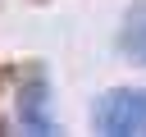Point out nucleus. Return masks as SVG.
<instances>
[{
  "label": "nucleus",
  "mask_w": 146,
  "mask_h": 137,
  "mask_svg": "<svg viewBox=\"0 0 146 137\" xmlns=\"http://www.w3.org/2000/svg\"><path fill=\"white\" fill-rule=\"evenodd\" d=\"M18 123L27 128V132H55L59 123H55V114H50V82H46V73H27L23 78V87H18Z\"/></svg>",
  "instance_id": "f03ea898"
},
{
  "label": "nucleus",
  "mask_w": 146,
  "mask_h": 137,
  "mask_svg": "<svg viewBox=\"0 0 146 137\" xmlns=\"http://www.w3.org/2000/svg\"><path fill=\"white\" fill-rule=\"evenodd\" d=\"M96 132L105 137H146V91L141 87H114L91 110Z\"/></svg>",
  "instance_id": "f257e3e1"
},
{
  "label": "nucleus",
  "mask_w": 146,
  "mask_h": 137,
  "mask_svg": "<svg viewBox=\"0 0 146 137\" xmlns=\"http://www.w3.org/2000/svg\"><path fill=\"white\" fill-rule=\"evenodd\" d=\"M123 50H132L137 59H146V18H141V14H137L132 27L123 32Z\"/></svg>",
  "instance_id": "7ed1b4c3"
}]
</instances>
